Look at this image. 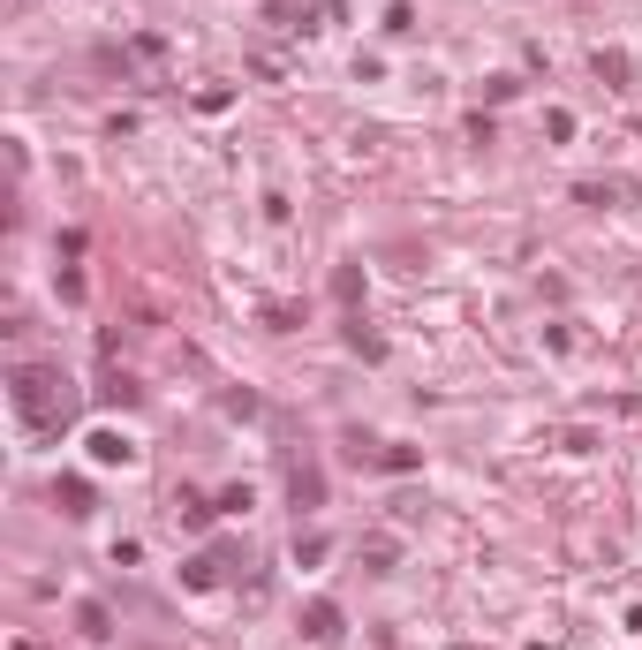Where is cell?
<instances>
[{"label": "cell", "mask_w": 642, "mask_h": 650, "mask_svg": "<svg viewBox=\"0 0 642 650\" xmlns=\"http://www.w3.org/2000/svg\"><path fill=\"white\" fill-rule=\"evenodd\" d=\"M303 635H310V643H340V605H310V613H303Z\"/></svg>", "instance_id": "277c9868"}, {"label": "cell", "mask_w": 642, "mask_h": 650, "mask_svg": "<svg viewBox=\"0 0 642 650\" xmlns=\"http://www.w3.org/2000/svg\"><path fill=\"white\" fill-rule=\"evenodd\" d=\"M53 499H61V514H91V484L84 477H61V484H53Z\"/></svg>", "instance_id": "5b68a950"}, {"label": "cell", "mask_w": 642, "mask_h": 650, "mask_svg": "<svg viewBox=\"0 0 642 650\" xmlns=\"http://www.w3.org/2000/svg\"><path fill=\"white\" fill-rule=\"evenodd\" d=\"M8 401H16L23 431H38V439H53L68 416V394H61V371H46V363H23L16 378H8Z\"/></svg>", "instance_id": "6da1fadb"}, {"label": "cell", "mask_w": 642, "mask_h": 650, "mask_svg": "<svg viewBox=\"0 0 642 650\" xmlns=\"http://www.w3.org/2000/svg\"><path fill=\"white\" fill-rule=\"evenodd\" d=\"M220 582V560H189V590H212Z\"/></svg>", "instance_id": "8fae6325"}, {"label": "cell", "mask_w": 642, "mask_h": 650, "mask_svg": "<svg viewBox=\"0 0 642 650\" xmlns=\"http://www.w3.org/2000/svg\"><path fill=\"white\" fill-rule=\"evenodd\" d=\"M333 295H340V303H355V295H363V273H355V265H340V273H333Z\"/></svg>", "instance_id": "9c48e42d"}, {"label": "cell", "mask_w": 642, "mask_h": 650, "mask_svg": "<svg viewBox=\"0 0 642 650\" xmlns=\"http://www.w3.org/2000/svg\"><path fill=\"white\" fill-rule=\"evenodd\" d=\"M590 69L605 76L612 91H642V69H635V61H627L620 46H597V53H590Z\"/></svg>", "instance_id": "7a4b0ae2"}, {"label": "cell", "mask_w": 642, "mask_h": 650, "mask_svg": "<svg viewBox=\"0 0 642 650\" xmlns=\"http://www.w3.org/2000/svg\"><path fill=\"white\" fill-rule=\"evenodd\" d=\"M212 514H220V507H204L197 492H182V499H174V522H182V530H204V522H212Z\"/></svg>", "instance_id": "8992f818"}, {"label": "cell", "mask_w": 642, "mask_h": 650, "mask_svg": "<svg viewBox=\"0 0 642 650\" xmlns=\"http://www.w3.org/2000/svg\"><path fill=\"white\" fill-rule=\"evenodd\" d=\"M91 462H99V469H121V462H129V454H136V446H129V431H91Z\"/></svg>", "instance_id": "3957f363"}, {"label": "cell", "mask_w": 642, "mask_h": 650, "mask_svg": "<svg viewBox=\"0 0 642 650\" xmlns=\"http://www.w3.org/2000/svg\"><path fill=\"white\" fill-rule=\"evenodd\" d=\"M386 31H393V38L416 31V8H408V0H393V8H386Z\"/></svg>", "instance_id": "ba28073f"}, {"label": "cell", "mask_w": 642, "mask_h": 650, "mask_svg": "<svg viewBox=\"0 0 642 650\" xmlns=\"http://www.w3.org/2000/svg\"><path fill=\"white\" fill-rule=\"evenodd\" d=\"M544 137L567 144V137H575V114H559V106H552V114H544Z\"/></svg>", "instance_id": "30bf717a"}, {"label": "cell", "mask_w": 642, "mask_h": 650, "mask_svg": "<svg viewBox=\"0 0 642 650\" xmlns=\"http://www.w3.org/2000/svg\"><path fill=\"white\" fill-rule=\"evenodd\" d=\"M318 492H325L318 469H295V507H318Z\"/></svg>", "instance_id": "52a82bcc"}]
</instances>
